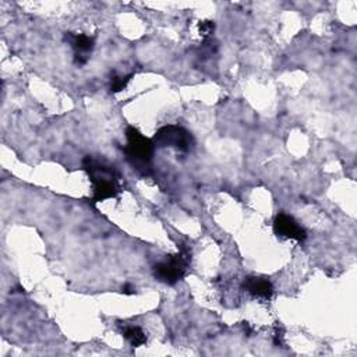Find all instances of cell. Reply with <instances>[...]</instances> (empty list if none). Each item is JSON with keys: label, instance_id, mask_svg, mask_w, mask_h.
I'll return each instance as SVG.
<instances>
[{"label": "cell", "instance_id": "1", "mask_svg": "<svg viewBox=\"0 0 357 357\" xmlns=\"http://www.w3.org/2000/svg\"><path fill=\"white\" fill-rule=\"evenodd\" d=\"M82 166L92 183L93 202L114 198L120 192V176L113 165L88 155L84 158Z\"/></svg>", "mask_w": 357, "mask_h": 357}, {"label": "cell", "instance_id": "2", "mask_svg": "<svg viewBox=\"0 0 357 357\" xmlns=\"http://www.w3.org/2000/svg\"><path fill=\"white\" fill-rule=\"evenodd\" d=\"M126 138L127 145L124 146V153L128 163L142 176H148L152 172V156L155 148L153 141L144 137L134 127H127Z\"/></svg>", "mask_w": 357, "mask_h": 357}, {"label": "cell", "instance_id": "3", "mask_svg": "<svg viewBox=\"0 0 357 357\" xmlns=\"http://www.w3.org/2000/svg\"><path fill=\"white\" fill-rule=\"evenodd\" d=\"M191 261V252L181 250L174 255H169L166 259L158 262L153 266V276L165 284H176L187 275V269Z\"/></svg>", "mask_w": 357, "mask_h": 357}, {"label": "cell", "instance_id": "4", "mask_svg": "<svg viewBox=\"0 0 357 357\" xmlns=\"http://www.w3.org/2000/svg\"><path fill=\"white\" fill-rule=\"evenodd\" d=\"M152 141L158 146H170L180 152H188L194 145L192 135L185 128L176 124L160 127Z\"/></svg>", "mask_w": 357, "mask_h": 357}, {"label": "cell", "instance_id": "5", "mask_svg": "<svg viewBox=\"0 0 357 357\" xmlns=\"http://www.w3.org/2000/svg\"><path fill=\"white\" fill-rule=\"evenodd\" d=\"M273 231L279 237L291 238L298 243L304 241L307 237L305 230L290 216L286 213H279L273 220Z\"/></svg>", "mask_w": 357, "mask_h": 357}, {"label": "cell", "instance_id": "6", "mask_svg": "<svg viewBox=\"0 0 357 357\" xmlns=\"http://www.w3.org/2000/svg\"><path fill=\"white\" fill-rule=\"evenodd\" d=\"M66 40L71 45L74 49V61L78 66H82L88 61L89 53L92 52L95 46V40L92 36L84 35V33H66Z\"/></svg>", "mask_w": 357, "mask_h": 357}, {"label": "cell", "instance_id": "7", "mask_svg": "<svg viewBox=\"0 0 357 357\" xmlns=\"http://www.w3.org/2000/svg\"><path fill=\"white\" fill-rule=\"evenodd\" d=\"M243 287L247 293H250L255 298L261 300H269L273 296V286L268 279L257 278V276H248L243 282Z\"/></svg>", "mask_w": 357, "mask_h": 357}, {"label": "cell", "instance_id": "8", "mask_svg": "<svg viewBox=\"0 0 357 357\" xmlns=\"http://www.w3.org/2000/svg\"><path fill=\"white\" fill-rule=\"evenodd\" d=\"M123 335L132 347H139L146 343L145 332L138 326H124Z\"/></svg>", "mask_w": 357, "mask_h": 357}, {"label": "cell", "instance_id": "9", "mask_svg": "<svg viewBox=\"0 0 357 357\" xmlns=\"http://www.w3.org/2000/svg\"><path fill=\"white\" fill-rule=\"evenodd\" d=\"M132 77V74H128V75H114L110 81V89L113 92H120L121 89L126 88V85L128 84L130 78Z\"/></svg>", "mask_w": 357, "mask_h": 357}, {"label": "cell", "instance_id": "10", "mask_svg": "<svg viewBox=\"0 0 357 357\" xmlns=\"http://www.w3.org/2000/svg\"><path fill=\"white\" fill-rule=\"evenodd\" d=\"M198 29H199V33L202 35L204 39H209L213 33V29H215V24L212 21H201L198 24Z\"/></svg>", "mask_w": 357, "mask_h": 357}, {"label": "cell", "instance_id": "11", "mask_svg": "<svg viewBox=\"0 0 357 357\" xmlns=\"http://www.w3.org/2000/svg\"><path fill=\"white\" fill-rule=\"evenodd\" d=\"M134 290H135V289H134L131 284H124V286L121 287V291H123V293H127V294L134 293Z\"/></svg>", "mask_w": 357, "mask_h": 357}]
</instances>
